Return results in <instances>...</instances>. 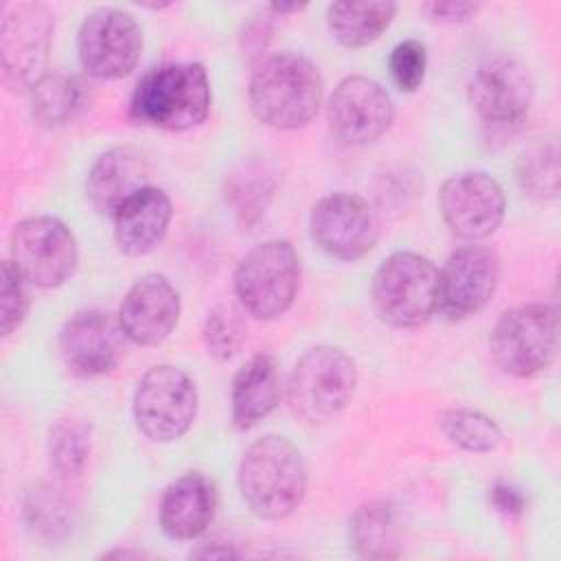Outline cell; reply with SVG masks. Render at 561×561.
<instances>
[{"label":"cell","mask_w":561,"mask_h":561,"mask_svg":"<svg viewBox=\"0 0 561 561\" xmlns=\"http://www.w3.org/2000/svg\"><path fill=\"white\" fill-rule=\"evenodd\" d=\"M397 4L390 0L333 2L327 9V26L331 35L346 48L373 44L392 22Z\"/></svg>","instance_id":"cell-23"},{"label":"cell","mask_w":561,"mask_h":561,"mask_svg":"<svg viewBox=\"0 0 561 561\" xmlns=\"http://www.w3.org/2000/svg\"><path fill=\"white\" fill-rule=\"evenodd\" d=\"M351 543L368 559H390L399 554V524L394 506L388 502H366L351 519Z\"/></svg>","instance_id":"cell-25"},{"label":"cell","mask_w":561,"mask_h":561,"mask_svg":"<svg viewBox=\"0 0 561 561\" xmlns=\"http://www.w3.org/2000/svg\"><path fill=\"white\" fill-rule=\"evenodd\" d=\"M180 318V296L160 274L138 278L125 294L118 309L123 335L140 346L164 342Z\"/></svg>","instance_id":"cell-18"},{"label":"cell","mask_w":561,"mask_h":561,"mask_svg":"<svg viewBox=\"0 0 561 561\" xmlns=\"http://www.w3.org/2000/svg\"><path fill=\"white\" fill-rule=\"evenodd\" d=\"M81 68L96 79L129 75L142 53V31L123 9L103 7L85 15L77 35Z\"/></svg>","instance_id":"cell-9"},{"label":"cell","mask_w":561,"mask_h":561,"mask_svg":"<svg viewBox=\"0 0 561 561\" xmlns=\"http://www.w3.org/2000/svg\"><path fill=\"white\" fill-rule=\"evenodd\" d=\"M274 193V173L263 162H243L226 180V199L243 221H254L265 213Z\"/></svg>","instance_id":"cell-27"},{"label":"cell","mask_w":561,"mask_h":561,"mask_svg":"<svg viewBox=\"0 0 561 561\" xmlns=\"http://www.w3.org/2000/svg\"><path fill=\"white\" fill-rule=\"evenodd\" d=\"M535 83L528 68L511 55H491L469 81V101L482 121L513 125L533 103Z\"/></svg>","instance_id":"cell-14"},{"label":"cell","mask_w":561,"mask_h":561,"mask_svg":"<svg viewBox=\"0 0 561 561\" xmlns=\"http://www.w3.org/2000/svg\"><path fill=\"white\" fill-rule=\"evenodd\" d=\"M55 20L50 11L35 2L13 7L0 28L2 75L9 85H35L42 77L53 42Z\"/></svg>","instance_id":"cell-12"},{"label":"cell","mask_w":561,"mask_h":561,"mask_svg":"<svg viewBox=\"0 0 561 561\" xmlns=\"http://www.w3.org/2000/svg\"><path fill=\"white\" fill-rule=\"evenodd\" d=\"M280 383L278 370L270 355L252 357L232 381V423L239 430H250L261 423L278 403Z\"/></svg>","instance_id":"cell-22"},{"label":"cell","mask_w":561,"mask_h":561,"mask_svg":"<svg viewBox=\"0 0 561 561\" xmlns=\"http://www.w3.org/2000/svg\"><path fill=\"white\" fill-rule=\"evenodd\" d=\"M210 83L202 64H164L147 70L131 94L129 112L138 123L184 131L206 121Z\"/></svg>","instance_id":"cell-3"},{"label":"cell","mask_w":561,"mask_h":561,"mask_svg":"<svg viewBox=\"0 0 561 561\" xmlns=\"http://www.w3.org/2000/svg\"><path fill=\"white\" fill-rule=\"evenodd\" d=\"M147 160L134 147H114L92 164L85 193L99 213L114 215L131 195L145 188Z\"/></svg>","instance_id":"cell-21"},{"label":"cell","mask_w":561,"mask_h":561,"mask_svg":"<svg viewBox=\"0 0 561 561\" xmlns=\"http://www.w3.org/2000/svg\"><path fill=\"white\" fill-rule=\"evenodd\" d=\"M517 184L535 199H550L559 193V142L546 136L528 145L517 160Z\"/></svg>","instance_id":"cell-26"},{"label":"cell","mask_w":561,"mask_h":561,"mask_svg":"<svg viewBox=\"0 0 561 561\" xmlns=\"http://www.w3.org/2000/svg\"><path fill=\"white\" fill-rule=\"evenodd\" d=\"M11 263L26 283L57 287L77 267V241L57 217H28L11 234Z\"/></svg>","instance_id":"cell-10"},{"label":"cell","mask_w":561,"mask_h":561,"mask_svg":"<svg viewBox=\"0 0 561 561\" xmlns=\"http://www.w3.org/2000/svg\"><path fill=\"white\" fill-rule=\"evenodd\" d=\"M331 131L348 145H368L381 138L394 118L390 94L368 77H346L329 99Z\"/></svg>","instance_id":"cell-16"},{"label":"cell","mask_w":561,"mask_h":561,"mask_svg":"<svg viewBox=\"0 0 561 561\" xmlns=\"http://www.w3.org/2000/svg\"><path fill=\"white\" fill-rule=\"evenodd\" d=\"M215 511V482L199 471H191L167 486L160 502V526L167 537L191 541L210 526Z\"/></svg>","instance_id":"cell-19"},{"label":"cell","mask_w":561,"mask_h":561,"mask_svg":"<svg viewBox=\"0 0 561 561\" xmlns=\"http://www.w3.org/2000/svg\"><path fill=\"white\" fill-rule=\"evenodd\" d=\"M392 81L403 90V92H414L421 88L427 70V50L419 39H405L399 42L388 61Z\"/></svg>","instance_id":"cell-32"},{"label":"cell","mask_w":561,"mask_h":561,"mask_svg":"<svg viewBox=\"0 0 561 561\" xmlns=\"http://www.w3.org/2000/svg\"><path fill=\"white\" fill-rule=\"evenodd\" d=\"M219 543L217 541H206V543H202V548L199 550H195L193 554L195 557H202V559H217V557H234V550H230L228 546H224V548H217Z\"/></svg>","instance_id":"cell-37"},{"label":"cell","mask_w":561,"mask_h":561,"mask_svg":"<svg viewBox=\"0 0 561 561\" xmlns=\"http://www.w3.org/2000/svg\"><path fill=\"white\" fill-rule=\"evenodd\" d=\"M88 103L85 83L61 70L42 75L31 90L33 118L39 125L57 127L72 121Z\"/></svg>","instance_id":"cell-24"},{"label":"cell","mask_w":561,"mask_h":561,"mask_svg":"<svg viewBox=\"0 0 561 561\" xmlns=\"http://www.w3.org/2000/svg\"><path fill=\"white\" fill-rule=\"evenodd\" d=\"M438 204L449 230L469 241L495 232L506 208L502 186L482 171L451 175L440 188Z\"/></svg>","instance_id":"cell-15"},{"label":"cell","mask_w":561,"mask_h":561,"mask_svg":"<svg viewBox=\"0 0 561 561\" xmlns=\"http://www.w3.org/2000/svg\"><path fill=\"white\" fill-rule=\"evenodd\" d=\"M274 33V15L261 13L250 20V24L243 31V55H261L265 46L270 44Z\"/></svg>","instance_id":"cell-34"},{"label":"cell","mask_w":561,"mask_h":561,"mask_svg":"<svg viewBox=\"0 0 561 561\" xmlns=\"http://www.w3.org/2000/svg\"><path fill=\"white\" fill-rule=\"evenodd\" d=\"M90 456V427L77 419H61L48 436V462L59 478L81 473Z\"/></svg>","instance_id":"cell-29"},{"label":"cell","mask_w":561,"mask_h":561,"mask_svg":"<svg viewBox=\"0 0 561 561\" xmlns=\"http://www.w3.org/2000/svg\"><path fill=\"white\" fill-rule=\"evenodd\" d=\"M237 482L256 517L283 519L300 506L307 493L305 458L285 436H263L243 451Z\"/></svg>","instance_id":"cell-1"},{"label":"cell","mask_w":561,"mask_h":561,"mask_svg":"<svg viewBox=\"0 0 561 561\" xmlns=\"http://www.w3.org/2000/svg\"><path fill=\"white\" fill-rule=\"evenodd\" d=\"M248 94L261 123L274 129H298L320 107L322 77L311 59L285 50L259 61Z\"/></svg>","instance_id":"cell-2"},{"label":"cell","mask_w":561,"mask_h":561,"mask_svg":"<svg viewBox=\"0 0 561 561\" xmlns=\"http://www.w3.org/2000/svg\"><path fill=\"white\" fill-rule=\"evenodd\" d=\"M20 272L13 267L11 261L2 263V291H0V320H2V335L13 333L28 311V298L22 285Z\"/></svg>","instance_id":"cell-33"},{"label":"cell","mask_w":561,"mask_h":561,"mask_svg":"<svg viewBox=\"0 0 561 561\" xmlns=\"http://www.w3.org/2000/svg\"><path fill=\"white\" fill-rule=\"evenodd\" d=\"M24 519L35 537L59 541L72 528L70 502L55 486L39 484L24 500Z\"/></svg>","instance_id":"cell-28"},{"label":"cell","mask_w":561,"mask_h":561,"mask_svg":"<svg viewBox=\"0 0 561 561\" xmlns=\"http://www.w3.org/2000/svg\"><path fill=\"white\" fill-rule=\"evenodd\" d=\"M500 280L497 254L486 245L458 248L438 270L436 311L451 320L478 313L495 294Z\"/></svg>","instance_id":"cell-13"},{"label":"cell","mask_w":561,"mask_h":561,"mask_svg":"<svg viewBox=\"0 0 561 561\" xmlns=\"http://www.w3.org/2000/svg\"><path fill=\"white\" fill-rule=\"evenodd\" d=\"M131 412L138 430L147 438L156 443L175 440L184 436L195 421V383L175 366H153L136 386Z\"/></svg>","instance_id":"cell-8"},{"label":"cell","mask_w":561,"mask_h":561,"mask_svg":"<svg viewBox=\"0 0 561 561\" xmlns=\"http://www.w3.org/2000/svg\"><path fill=\"white\" fill-rule=\"evenodd\" d=\"M171 199L156 186H145L114 213V237L121 252L142 256L164 239L171 224Z\"/></svg>","instance_id":"cell-20"},{"label":"cell","mask_w":561,"mask_h":561,"mask_svg":"<svg viewBox=\"0 0 561 561\" xmlns=\"http://www.w3.org/2000/svg\"><path fill=\"white\" fill-rule=\"evenodd\" d=\"M121 324L105 311L72 313L59 331V353L77 377H99L114 368L121 353Z\"/></svg>","instance_id":"cell-17"},{"label":"cell","mask_w":561,"mask_h":561,"mask_svg":"<svg viewBox=\"0 0 561 561\" xmlns=\"http://www.w3.org/2000/svg\"><path fill=\"white\" fill-rule=\"evenodd\" d=\"M355 386L357 368L351 355L335 346H316L291 370L289 403L300 419L322 423L351 403Z\"/></svg>","instance_id":"cell-4"},{"label":"cell","mask_w":561,"mask_h":561,"mask_svg":"<svg viewBox=\"0 0 561 561\" xmlns=\"http://www.w3.org/2000/svg\"><path fill=\"white\" fill-rule=\"evenodd\" d=\"M204 346L215 359H230L243 344L245 329L239 313L230 307H217L204 322Z\"/></svg>","instance_id":"cell-31"},{"label":"cell","mask_w":561,"mask_h":561,"mask_svg":"<svg viewBox=\"0 0 561 561\" xmlns=\"http://www.w3.org/2000/svg\"><path fill=\"white\" fill-rule=\"evenodd\" d=\"M423 9L430 13L432 20H438V22H465L478 11V4H473V2H427Z\"/></svg>","instance_id":"cell-35"},{"label":"cell","mask_w":561,"mask_h":561,"mask_svg":"<svg viewBox=\"0 0 561 561\" xmlns=\"http://www.w3.org/2000/svg\"><path fill=\"white\" fill-rule=\"evenodd\" d=\"M438 423L454 445L473 454L493 451L502 440L497 423L476 410H447Z\"/></svg>","instance_id":"cell-30"},{"label":"cell","mask_w":561,"mask_h":561,"mask_svg":"<svg viewBox=\"0 0 561 561\" xmlns=\"http://www.w3.org/2000/svg\"><path fill=\"white\" fill-rule=\"evenodd\" d=\"M377 313L392 327H419L438 302V267L421 254L394 252L373 278Z\"/></svg>","instance_id":"cell-5"},{"label":"cell","mask_w":561,"mask_h":561,"mask_svg":"<svg viewBox=\"0 0 561 561\" xmlns=\"http://www.w3.org/2000/svg\"><path fill=\"white\" fill-rule=\"evenodd\" d=\"M491 502L493 506L506 515V517H517L524 513V506H526V500L522 495L519 489L511 486V484H495L491 489Z\"/></svg>","instance_id":"cell-36"},{"label":"cell","mask_w":561,"mask_h":561,"mask_svg":"<svg viewBox=\"0 0 561 561\" xmlns=\"http://www.w3.org/2000/svg\"><path fill=\"white\" fill-rule=\"evenodd\" d=\"M300 285V261L291 243L265 241L237 265L234 291L248 313L256 318L283 316Z\"/></svg>","instance_id":"cell-7"},{"label":"cell","mask_w":561,"mask_h":561,"mask_svg":"<svg viewBox=\"0 0 561 561\" xmlns=\"http://www.w3.org/2000/svg\"><path fill=\"white\" fill-rule=\"evenodd\" d=\"M311 237L327 254L353 261L368 254L379 239V219L373 206L353 193L322 197L309 219Z\"/></svg>","instance_id":"cell-11"},{"label":"cell","mask_w":561,"mask_h":561,"mask_svg":"<svg viewBox=\"0 0 561 561\" xmlns=\"http://www.w3.org/2000/svg\"><path fill=\"white\" fill-rule=\"evenodd\" d=\"M552 305H519L500 316L491 333V353L497 366L513 377H533L550 366L559 340Z\"/></svg>","instance_id":"cell-6"}]
</instances>
